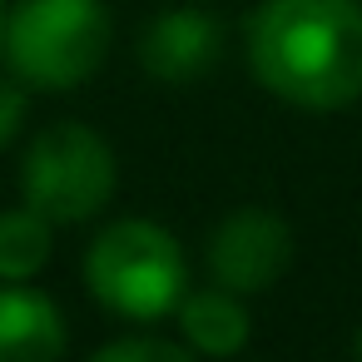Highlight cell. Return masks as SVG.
<instances>
[{
  "mask_svg": "<svg viewBox=\"0 0 362 362\" xmlns=\"http://www.w3.org/2000/svg\"><path fill=\"white\" fill-rule=\"evenodd\" d=\"M65 317L60 308L21 283L0 288V362H60Z\"/></svg>",
  "mask_w": 362,
  "mask_h": 362,
  "instance_id": "cell-7",
  "label": "cell"
},
{
  "mask_svg": "<svg viewBox=\"0 0 362 362\" xmlns=\"http://www.w3.org/2000/svg\"><path fill=\"white\" fill-rule=\"evenodd\" d=\"M55 248V223L35 214L30 204L0 214V283H25L50 263Z\"/></svg>",
  "mask_w": 362,
  "mask_h": 362,
  "instance_id": "cell-9",
  "label": "cell"
},
{
  "mask_svg": "<svg viewBox=\"0 0 362 362\" xmlns=\"http://www.w3.org/2000/svg\"><path fill=\"white\" fill-rule=\"evenodd\" d=\"M85 283L110 313L129 322H154L164 313H179L189 293V258L164 223L119 218L90 243Z\"/></svg>",
  "mask_w": 362,
  "mask_h": 362,
  "instance_id": "cell-2",
  "label": "cell"
},
{
  "mask_svg": "<svg viewBox=\"0 0 362 362\" xmlns=\"http://www.w3.org/2000/svg\"><path fill=\"white\" fill-rule=\"evenodd\" d=\"M179 327H184V342L204 357H233L243 342H248V308H243V293H228V288H199V293H184L179 303Z\"/></svg>",
  "mask_w": 362,
  "mask_h": 362,
  "instance_id": "cell-8",
  "label": "cell"
},
{
  "mask_svg": "<svg viewBox=\"0 0 362 362\" xmlns=\"http://www.w3.org/2000/svg\"><path fill=\"white\" fill-rule=\"evenodd\" d=\"M25 110H30L25 90H21L16 80H0V149H6V144L21 134V124H25Z\"/></svg>",
  "mask_w": 362,
  "mask_h": 362,
  "instance_id": "cell-11",
  "label": "cell"
},
{
  "mask_svg": "<svg viewBox=\"0 0 362 362\" xmlns=\"http://www.w3.org/2000/svg\"><path fill=\"white\" fill-rule=\"evenodd\" d=\"M357 362H362V332H357Z\"/></svg>",
  "mask_w": 362,
  "mask_h": 362,
  "instance_id": "cell-12",
  "label": "cell"
},
{
  "mask_svg": "<svg viewBox=\"0 0 362 362\" xmlns=\"http://www.w3.org/2000/svg\"><path fill=\"white\" fill-rule=\"evenodd\" d=\"M218 50H223V30L199 6H174L164 16H154L139 35V65L164 85H189V80L209 75Z\"/></svg>",
  "mask_w": 362,
  "mask_h": 362,
  "instance_id": "cell-6",
  "label": "cell"
},
{
  "mask_svg": "<svg viewBox=\"0 0 362 362\" xmlns=\"http://www.w3.org/2000/svg\"><path fill=\"white\" fill-rule=\"evenodd\" d=\"M90 362H194L179 342H164V337H119L110 347H100Z\"/></svg>",
  "mask_w": 362,
  "mask_h": 362,
  "instance_id": "cell-10",
  "label": "cell"
},
{
  "mask_svg": "<svg viewBox=\"0 0 362 362\" xmlns=\"http://www.w3.org/2000/svg\"><path fill=\"white\" fill-rule=\"evenodd\" d=\"M0 35H6V21H0Z\"/></svg>",
  "mask_w": 362,
  "mask_h": 362,
  "instance_id": "cell-13",
  "label": "cell"
},
{
  "mask_svg": "<svg viewBox=\"0 0 362 362\" xmlns=\"http://www.w3.org/2000/svg\"><path fill=\"white\" fill-rule=\"evenodd\" d=\"M0 40L21 85L75 90L110 55V11L105 0H21Z\"/></svg>",
  "mask_w": 362,
  "mask_h": 362,
  "instance_id": "cell-3",
  "label": "cell"
},
{
  "mask_svg": "<svg viewBox=\"0 0 362 362\" xmlns=\"http://www.w3.org/2000/svg\"><path fill=\"white\" fill-rule=\"evenodd\" d=\"M119 184L115 149L90 124H50L25 149L21 194L50 223H85L95 218Z\"/></svg>",
  "mask_w": 362,
  "mask_h": 362,
  "instance_id": "cell-4",
  "label": "cell"
},
{
  "mask_svg": "<svg viewBox=\"0 0 362 362\" xmlns=\"http://www.w3.org/2000/svg\"><path fill=\"white\" fill-rule=\"evenodd\" d=\"M248 65L263 90L298 110H342L362 100V6L263 0L248 16Z\"/></svg>",
  "mask_w": 362,
  "mask_h": 362,
  "instance_id": "cell-1",
  "label": "cell"
},
{
  "mask_svg": "<svg viewBox=\"0 0 362 362\" xmlns=\"http://www.w3.org/2000/svg\"><path fill=\"white\" fill-rule=\"evenodd\" d=\"M293 263V233L268 209H233L209 238V278L228 293H263Z\"/></svg>",
  "mask_w": 362,
  "mask_h": 362,
  "instance_id": "cell-5",
  "label": "cell"
}]
</instances>
